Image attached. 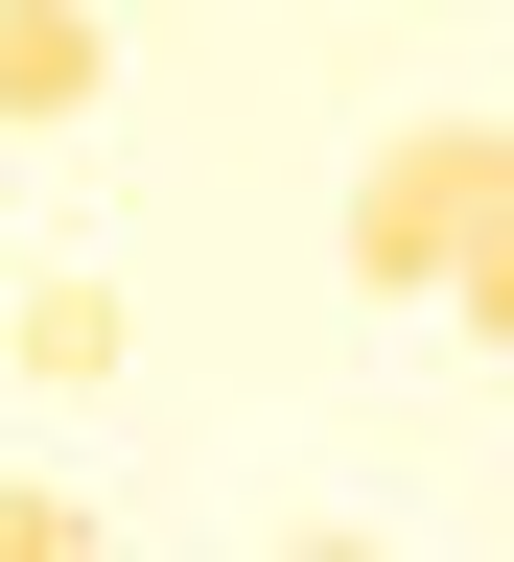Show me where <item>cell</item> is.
Instances as JSON below:
<instances>
[{
	"label": "cell",
	"mask_w": 514,
	"mask_h": 562,
	"mask_svg": "<svg viewBox=\"0 0 514 562\" xmlns=\"http://www.w3.org/2000/svg\"><path fill=\"white\" fill-rule=\"evenodd\" d=\"M0 562H94V492H47V469H0Z\"/></svg>",
	"instance_id": "obj_4"
},
{
	"label": "cell",
	"mask_w": 514,
	"mask_h": 562,
	"mask_svg": "<svg viewBox=\"0 0 514 562\" xmlns=\"http://www.w3.org/2000/svg\"><path fill=\"white\" fill-rule=\"evenodd\" d=\"M491 211H514L491 117H398V140H375V188H351V281H375V305H445Z\"/></svg>",
	"instance_id": "obj_1"
},
{
	"label": "cell",
	"mask_w": 514,
	"mask_h": 562,
	"mask_svg": "<svg viewBox=\"0 0 514 562\" xmlns=\"http://www.w3.org/2000/svg\"><path fill=\"white\" fill-rule=\"evenodd\" d=\"M281 562H375V539H281Z\"/></svg>",
	"instance_id": "obj_6"
},
{
	"label": "cell",
	"mask_w": 514,
	"mask_h": 562,
	"mask_svg": "<svg viewBox=\"0 0 514 562\" xmlns=\"http://www.w3.org/2000/svg\"><path fill=\"white\" fill-rule=\"evenodd\" d=\"M0 351H24V375H117V351H140V305L70 258V281H24V305H0Z\"/></svg>",
	"instance_id": "obj_3"
},
{
	"label": "cell",
	"mask_w": 514,
	"mask_h": 562,
	"mask_svg": "<svg viewBox=\"0 0 514 562\" xmlns=\"http://www.w3.org/2000/svg\"><path fill=\"white\" fill-rule=\"evenodd\" d=\"M445 328H468V351H514V211L468 235V281H445Z\"/></svg>",
	"instance_id": "obj_5"
},
{
	"label": "cell",
	"mask_w": 514,
	"mask_h": 562,
	"mask_svg": "<svg viewBox=\"0 0 514 562\" xmlns=\"http://www.w3.org/2000/svg\"><path fill=\"white\" fill-rule=\"evenodd\" d=\"M94 94H117V24H94V0H0V117L47 140V117H94Z\"/></svg>",
	"instance_id": "obj_2"
},
{
	"label": "cell",
	"mask_w": 514,
	"mask_h": 562,
	"mask_svg": "<svg viewBox=\"0 0 514 562\" xmlns=\"http://www.w3.org/2000/svg\"><path fill=\"white\" fill-rule=\"evenodd\" d=\"M491 165H514V117H491Z\"/></svg>",
	"instance_id": "obj_7"
}]
</instances>
